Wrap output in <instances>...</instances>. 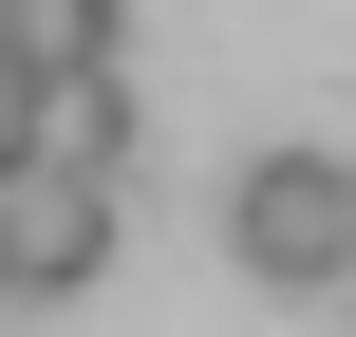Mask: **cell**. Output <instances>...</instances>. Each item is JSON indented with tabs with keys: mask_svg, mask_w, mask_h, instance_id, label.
<instances>
[{
	"mask_svg": "<svg viewBox=\"0 0 356 337\" xmlns=\"http://www.w3.org/2000/svg\"><path fill=\"white\" fill-rule=\"evenodd\" d=\"M338 300H356V281H338Z\"/></svg>",
	"mask_w": 356,
	"mask_h": 337,
	"instance_id": "8992f818",
	"label": "cell"
},
{
	"mask_svg": "<svg viewBox=\"0 0 356 337\" xmlns=\"http://www.w3.org/2000/svg\"><path fill=\"white\" fill-rule=\"evenodd\" d=\"M0 169H19V56H0Z\"/></svg>",
	"mask_w": 356,
	"mask_h": 337,
	"instance_id": "5b68a950",
	"label": "cell"
},
{
	"mask_svg": "<svg viewBox=\"0 0 356 337\" xmlns=\"http://www.w3.org/2000/svg\"><path fill=\"white\" fill-rule=\"evenodd\" d=\"M225 263L282 281V300H338V281H356V169H338V150H244V188H225Z\"/></svg>",
	"mask_w": 356,
	"mask_h": 337,
	"instance_id": "6da1fadb",
	"label": "cell"
},
{
	"mask_svg": "<svg viewBox=\"0 0 356 337\" xmlns=\"http://www.w3.org/2000/svg\"><path fill=\"white\" fill-rule=\"evenodd\" d=\"M0 56H19V94L113 75V56H131V0H0Z\"/></svg>",
	"mask_w": 356,
	"mask_h": 337,
	"instance_id": "277c9868",
	"label": "cell"
},
{
	"mask_svg": "<svg viewBox=\"0 0 356 337\" xmlns=\"http://www.w3.org/2000/svg\"><path fill=\"white\" fill-rule=\"evenodd\" d=\"M19 150L113 188V169H131V75H56V94H19Z\"/></svg>",
	"mask_w": 356,
	"mask_h": 337,
	"instance_id": "3957f363",
	"label": "cell"
},
{
	"mask_svg": "<svg viewBox=\"0 0 356 337\" xmlns=\"http://www.w3.org/2000/svg\"><path fill=\"white\" fill-rule=\"evenodd\" d=\"M94 263H113V188L19 150V169H0V300H75Z\"/></svg>",
	"mask_w": 356,
	"mask_h": 337,
	"instance_id": "7a4b0ae2",
	"label": "cell"
}]
</instances>
